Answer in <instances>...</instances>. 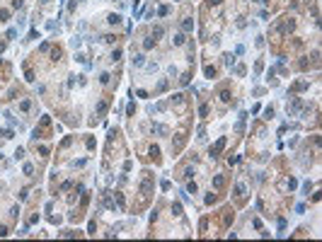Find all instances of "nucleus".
Instances as JSON below:
<instances>
[{
    "label": "nucleus",
    "mask_w": 322,
    "mask_h": 242,
    "mask_svg": "<svg viewBox=\"0 0 322 242\" xmlns=\"http://www.w3.org/2000/svg\"><path fill=\"white\" fill-rule=\"evenodd\" d=\"M223 148H225V138H221V140H218V143H216L213 148H211V157H218V153H221Z\"/></svg>",
    "instance_id": "f257e3e1"
},
{
    "label": "nucleus",
    "mask_w": 322,
    "mask_h": 242,
    "mask_svg": "<svg viewBox=\"0 0 322 242\" xmlns=\"http://www.w3.org/2000/svg\"><path fill=\"white\" fill-rule=\"evenodd\" d=\"M153 131H155V133H160V136H167V133H170L167 126H160V124H153Z\"/></svg>",
    "instance_id": "f03ea898"
},
{
    "label": "nucleus",
    "mask_w": 322,
    "mask_h": 242,
    "mask_svg": "<svg viewBox=\"0 0 322 242\" xmlns=\"http://www.w3.org/2000/svg\"><path fill=\"white\" fill-rule=\"evenodd\" d=\"M145 63V56H143V53H138V56L133 58V65H143Z\"/></svg>",
    "instance_id": "7ed1b4c3"
},
{
    "label": "nucleus",
    "mask_w": 322,
    "mask_h": 242,
    "mask_svg": "<svg viewBox=\"0 0 322 242\" xmlns=\"http://www.w3.org/2000/svg\"><path fill=\"white\" fill-rule=\"evenodd\" d=\"M203 73H206V78H216V68H213V65H206Z\"/></svg>",
    "instance_id": "20e7f679"
},
{
    "label": "nucleus",
    "mask_w": 322,
    "mask_h": 242,
    "mask_svg": "<svg viewBox=\"0 0 322 242\" xmlns=\"http://www.w3.org/2000/svg\"><path fill=\"white\" fill-rule=\"evenodd\" d=\"M235 191H237V196H245V184H242V182L235 184Z\"/></svg>",
    "instance_id": "39448f33"
},
{
    "label": "nucleus",
    "mask_w": 322,
    "mask_h": 242,
    "mask_svg": "<svg viewBox=\"0 0 322 242\" xmlns=\"http://www.w3.org/2000/svg\"><path fill=\"white\" fill-rule=\"evenodd\" d=\"M172 41H174L177 46H182V44H184V34H174V39H172Z\"/></svg>",
    "instance_id": "423d86ee"
},
{
    "label": "nucleus",
    "mask_w": 322,
    "mask_h": 242,
    "mask_svg": "<svg viewBox=\"0 0 322 242\" xmlns=\"http://www.w3.org/2000/svg\"><path fill=\"white\" fill-rule=\"evenodd\" d=\"M155 46V39H145V41H143V49H153Z\"/></svg>",
    "instance_id": "0eeeda50"
},
{
    "label": "nucleus",
    "mask_w": 322,
    "mask_h": 242,
    "mask_svg": "<svg viewBox=\"0 0 322 242\" xmlns=\"http://www.w3.org/2000/svg\"><path fill=\"white\" fill-rule=\"evenodd\" d=\"M182 27L189 32V29H194V22H191V19H184V22H182Z\"/></svg>",
    "instance_id": "6e6552de"
},
{
    "label": "nucleus",
    "mask_w": 322,
    "mask_h": 242,
    "mask_svg": "<svg viewBox=\"0 0 322 242\" xmlns=\"http://www.w3.org/2000/svg\"><path fill=\"white\" fill-rule=\"evenodd\" d=\"M119 22H121L119 15H109V24H119Z\"/></svg>",
    "instance_id": "1a4fd4ad"
},
{
    "label": "nucleus",
    "mask_w": 322,
    "mask_h": 242,
    "mask_svg": "<svg viewBox=\"0 0 322 242\" xmlns=\"http://www.w3.org/2000/svg\"><path fill=\"white\" fill-rule=\"evenodd\" d=\"M157 36H162V27H155V29H153V39H155V41H157Z\"/></svg>",
    "instance_id": "9d476101"
},
{
    "label": "nucleus",
    "mask_w": 322,
    "mask_h": 242,
    "mask_svg": "<svg viewBox=\"0 0 322 242\" xmlns=\"http://www.w3.org/2000/svg\"><path fill=\"white\" fill-rule=\"evenodd\" d=\"M213 184H216V186H218V189H221V186H223V184H225V177H216V179H213Z\"/></svg>",
    "instance_id": "9b49d317"
},
{
    "label": "nucleus",
    "mask_w": 322,
    "mask_h": 242,
    "mask_svg": "<svg viewBox=\"0 0 322 242\" xmlns=\"http://www.w3.org/2000/svg\"><path fill=\"white\" fill-rule=\"evenodd\" d=\"M107 107H109V102H107V99H104V102H99V107H97V109H99V114H104V111H107Z\"/></svg>",
    "instance_id": "f8f14e48"
},
{
    "label": "nucleus",
    "mask_w": 322,
    "mask_h": 242,
    "mask_svg": "<svg viewBox=\"0 0 322 242\" xmlns=\"http://www.w3.org/2000/svg\"><path fill=\"white\" fill-rule=\"evenodd\" d=\"M8 17H10V10H0V22H5Z\"/></svg>",
    "instance_id": "ddd939ff"
},
{
    "label": "nucleus",
    "mask_w": 322,
    "mask_h": 242,
    "mask_svg": "<svg viewBox=\"0 0 322 242\" xmlns=\"http://www.w3.org/2000/svg\"><path fill=\"white\" fill-rule=\"evenodd\" d=\"M221 99H223V102H230V92L223 90V92H221Z\"/></svg>",
    "instance_id": "4468645a"
},
{
    "label": "nucleus",
    "mask_w": 322,
    "mask_h": 242,
    "mask_svg": "<svg viewBox=\"0 0 322 242\" xmlns=\"http://www.w3.org/2000/svg\"><path fill=\"white\" fill-rule=\"evenodd\" d=\"M172 211H174V216H182V204H174Z\"/></svg>",
    "instance_id": "2eb2a0df"
},
{
    "label": "nucleus",
    "mask_w": 322,
    "mask_h": 242,
    "mask_svg": "<svg viewBox=\"0 0 322 242\" xmlns=\"http://www.w3.org/2000/svg\"><path fill=\"white\" fill-rule=\"evenodd\" d=\"M0 136H3V138H12V131H8V129H3V131H0Z\"/></svg>",
    "instance_id": "dca6fc26"
},
{
    "label": "nucleus",
    "mask_w": 322,
    "mask_h": 242,
    "mask_svg": "<svg viewBox=\"0 0 322 242\" xmlns=\"http://www.w3.org/2000/svg\"><path fill=\"white\" fill-rule=\"evenodd\" d=\"M305 87H308V82H296V85H293V90H305Z\"/></svg>",
    "instance_id": "f3484780"
},
{
    "label": "nucleus",
    "mask_w": 322,
    "mask_h": 242,
    "mask_svg": "<svg viewBox=\"0 0 322 242\" xmlns=\"http://www.w3.org/2000/svg\"><path fill=\"white\" fill-rule=\"evenodd\" d=\"M51 56H53V60H58V58H61V49H53Z\"/></svg>",
    "instance_id": "a211bd4d"
},
{
    "label": "nucleus",
    "mask_w": 322,
    "mask_h": 242,
    "mask_svg": "<svg viewBox=\"0 0 322 242\" xmlns=\"http://www.w3.org/2000/svg\"><path fill=\"white\" fill-rule=\"evenodd\" d=\"M235 73H237V75H245L247 70H245V65H237V68H235Z\"/></svg>",
    "instance_id": "6ab92c4d"
},
{
    "label": "nucleus",
    "mask_w": 322,
    "mask_h": 242,
    "mask_svg": "<svg viewBox=\"0 0 322 242\" xmlns=\"http://www.w3.org/2000/svg\"><path fill=\"white\" fill-rule=\"evenodd\" d=\"M109 78H112V75H109V73H102V78H99V80H102V82L107 85V82H109Z\"/></svg>",
    "instance_id": "aec40b11"
},
{
    "label": "nucleus",
    "mask_w": 322,
    "mask_h": 242,
    "mask_svg": "<svg viewBox=\"0 0 322 242\" xmlns=\"http://www.w3.org/2000/svg\"><path fill=\"white\" fill-rule=\"evenodd\" d=\"M119 58H121V51H119V49H116V51L112 53V60H119Z\"/></svg>",
    "instance_id": "412c9836"
},
{
    "label": "nucleus",
    "mask_w": 322,
    "mask_h": 242,
    "mask_svg": "<svg viewBox=\"0 0 322 242\" xmlns=\"http://www.w3.org/2000/svg\"><path fill=\"white\" fill-rule=\"evenodd\" d=\"M3 51H5V41H0V53H3Z\"/></svg>",
    "instance_id": "4be33fe9"
},
{
    "label": "nucleus",
    "mask_w": 322,
    "mask_h": 242,
    "mask_svg": "<svg viewBox=\"0 0 322 242\" xmlns=\"http://www.w3.org/2000/svg\"><path fill=\"white\" fill-rule=\"evenodd\" d=\"M208 3H211V5H218V3H221V0H208Z\"/></svg>",
    "instance_id": "5701e85b"
}]
</instances>
